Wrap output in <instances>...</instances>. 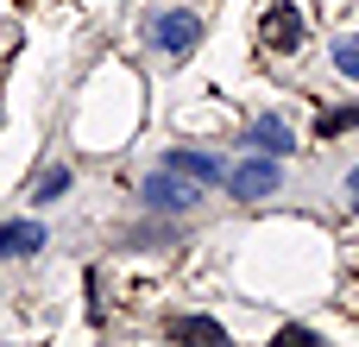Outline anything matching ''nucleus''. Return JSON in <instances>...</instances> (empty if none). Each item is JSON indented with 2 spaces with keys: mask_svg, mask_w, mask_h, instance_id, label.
Here are the masks:
<instances>
[{
  "mask_svg": "<svg viewBox=\"0 0 359 347\" xmlns=\"http://www.w3.org/2000/svg\"><path fill=\"white\" fill-rule=\"evenodd\" d=\"M63 190H69V164L44 171V177H38V190H32V202H63Z\"/></svg>",
  "mask_w": 359,
  "mask_h": 347,
  "instance_id": "1a4fd4ad",
  "label": "nucleus"
},
{
  "mask_svg": "<svg viewBox=\"0 0 359 347\" xmlns=\"http://www.w3.org/2000/svg\"><path fill=\"white\" fill-rule=\"evenodd\" d=\"M227 190L240 196V202H265V196H278V158H252V164H240L233 177H227Z\"/></svg>",
  "mask_w": 359,
  "mask_h": 347,
  "instance_id": "7ed1b4c3",
  "label": "nucleus"
},
{
  "mask_svg": "<svg viewBox=\"0 0 359 347\" xmlns=\"http://www.w3.org/2000/svg\"><path fill=\"white\" fill-rule=\"evenodd\" d=\"M145 202L151 209H189L196 202V183L177 177V171H158V177H145Z\"/></svg>",
  "mask_w": 359,
  "mask_h": 347,
  "instance_id": "39448f33",
  "label": "nucleus"
},
{
  "mask_svg": "<svg viewBox=\"0 0 359 347\" xmlns=\"http://www.w3.org/2000/svg\"><path fill=\"white\" fill-rule=\"evenodd\" d=\"M164 171L189 177V183H221V158H208V152H170Z\"/></svg>",
  "mask_w": 359,
  "mask_h": 347,
  "instance_id": "423d86ee",
  "label": "nucleus"
},
{
  "mask_svg": "<svg viewBox=\"0 0 359 347\" xmlns=\"http://www.w3.org/2000/svg\"><path fill=\"white\" fill-rule=\"evenodd\" d=\"M38 247H44V228H38V221H6V228H0V253H6V259H32Z\"/></svg>",
  "mask_w": 359,
  "mask_h": 347,
  "instance_id": "0eeeda50",
  "label": "nucleus"
},
{
  "mask_svg": "<svg viewBox=\"0 0 359 347\" xmlns=\"http://www.w3.org/2000/svg\"><path fill=\"white\" fill-rule=\"evenodd\" d=\"M170 335H189V341H221V347H227V329H221V322H208V316H177V322H170Z\"/></svg>",
  "mask_w": 359,
  "mask_h": 347,
  "instance_id": "6e6552de",
  "label": "nucleus"
},
{
  "mask_svg": "<svg viewBox=\"0 0 359 347\" xmlns=\"http://www.w3.org/2000/svg\"><path fill=\"white\" fill-rule=\"evenodd\" d=\"M347 126H359V107H334V114L322 120V133H347Z\"/></svg>",
  "mask_w": 359,
  "mask_h": 347,
  "instance_id": "9b49d317",
  "label": "nucleus"
},
{
  "mask_svg": "<svg viewBox=\"0 0 359 347\" xmlns=\"http://www.w3.org/2000/svg\"><path fill=\"white\" fill-rule=\"evenodd\" d=\"M145 44H151L158 57L183 63V57L202 44V19H196V13H183V6H170V13H151V19H145Z\"/></svg>",
  "mask_w": 359,
  "mask_h": 347,
  "instance_id": "f257e3e1",
  "label": "nucleus"
},
{
  "mask_svg": "<svg viewBox=\"0 0 359 347\" xmlns=\"http://www.w3.org/2000/svg\"><path fill=\"white\" fill-rule=\"evenodd\" d=\"M246 145H252V152H265V158H290V152H297V133H290L278 114H265V120H252Z\"/></svg>",
  "mask_w": 359,
  "mask_h": 347,
  "instance_id": "20e7f679",
  "label": "nucleus"
},
{
  "mask_svg": "<svg viewBox=\"0 0 359 347\" xmlns=\"http://www.w3.org/2000/svg\"><path fill=\"white\" fill-rule=\"evenodd\" d=\"M347 196H353V209H359V164H353V177H347Z\"/></svg>",
  "mask_w": 359,
  "mask_h": 347,
  "instance_id": "f8f14e48",
  "label": "nucleus"
},
{
  "mask_svg": "<svg viewBox=\"0 0 359 347\" xmlns=\"http://www.w3.org/2000/svg\"><path fill=\"white\" fill-rule=\"evenodd\" d=\"M259 44H265V51H278V57L303 51V13H297L290 0H271V6L259 13Z\"/></svg>",
  "mask_w": 359,
  "mask_h": 347,
  "instance_id": "f03ea898",
  "label": "nucleus"
},
{
  "mask_svg": "<svg viewBox=\"0 0 359 347\" xmlns=\"http://www.w3.org/2000/svg\"><path fill=\"white\" fill-rule=\"evenodd\" d=\"M334 70L359 82V38H341V44H334Z\"/></svg>",
  "mask_w": 359,
  "mask_h": 347,
  "instance_id": "9d476101",
  "label": "nucleus"
}]
</instances>
